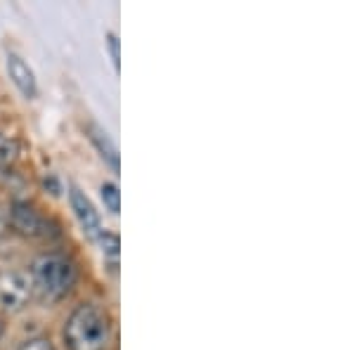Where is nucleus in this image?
Wrapping results in <instances>:
<instances>
[{"label":"nucleus","instance_id":"13","mask_svg":"<svg viewBox=\"0 0 355 350\" xmlns=\"http://www.w3.org/2000/svg\"><path fill=\"white\" fill-rule=\"evenodd\" d=\"M8 225H10V222H8V211H5L3 206H0V234H3L5 229H8Z\"/></svg>","mask_w":355,"mask_h":350},{"label":"nucleus","instance_id":"14","mask_svg":"<svg viewBox=\"0 0 355 350\" xmlns=\"http://www.w3.org/2000/svg\"><path fill=\"white\" fill-rule=\"evenodd\" d=\"M3 334H5V322L0 320V338H3Z\"/></svg>","mask_w":355,"mask_h":350},{"label":"nucleus","instance_id":"8","mask_svg":"<svg viewBox=\"0 0 355 350\" xmlns=\"http://www.w3.org/2000/svg\"><path fill=\"white\" fill-rule=\"evenodd\" d=\"M97 242H100V249H102V256H105L107 265H110L112 272H116L119 256H121V239H119V234L102 232L100 237H97Z\"/></svg>","mask_w":355,"mask_h":350},{"label":"nucleus","instance_id":"7","mask_svg":"<svg viewBox=\"0 0 355 350\" xmlns=\"http://www.w3.org/2000/svg\"><path fill=\"white\" fill-rule=\"evenodd\" d=\"M85 133H88L90 142L95 145V149L100 152L102 161H105L114 173H119V149L116 145L112 142V137L105 133V130L100 128L97 123H88V128H85Z\"/></svg>","mask_w":355,"mask_h":350},{"label":"nucleus","instance_id":"3","mask_svg":"<svg viewBox=\"0 0 355 350\" xmlns=\"http://www.w3.org/2000/svg\"><path fill=\"white\" fill-rule=\"evenodd\" d=\"M33 296L31 277L24 270H0V313H21Z\"/></svg>","mask_w":355,"mask_h":350},{"label":"nucleus","instance_id":"1","mask_svg":"<svg viewBox=\"0 0 355 350\" xmlns=\"http://www.w3.org/2000/svg\"><path fill=\"white\" fill-rule=\"evenodd\" d=\"M112 338V320L105 308L83 303L69 315L64 343L69 350H107Z\"/></svg>","mask_w":355,"mask_h":350},{"label":"nucleus","instance_id":"2","mask_svg":"<svg viewBox=\"0 0 355 350\" xmlns=\"http://www.w3.org/2000/svg\"><path fill=\"white\" fill-rule=\"evenodd\" d=\"M33 291L45 303H60L76 286V265L62 254H41L28 270Z\"/></svg>","mask_w":355,"mask_h":350},{"label":"nucleus","instance_id":"11","mask_svg":"<svg viewBox=\"0 0 355 350\" xmlns=\"http://www.w3.org/2000/svg\"><path fill=\"white\" fill-rule=\"evenodd\" d=\"M107 48H110L114 69L119 71V69H121V45H119V36H116V33H107Z\"/></svg>","mask_w":355,"mask_h":350},{"label":"nucleus","instance_id":"9","mask_svg":"<svg viewBox=\"0 0 355 350\" xmlns=\"http://www.w3.org/2000/svg\"><path fill=\"white\" fill-rule=\"evenodd\" d=\"M100 197H102V204L107 206L110 213L116 216L119 211H121V192H119V187L114 185V182H102Z\"/></svg>","mask_w":355,"mask_h":350},{"label":"nucleus","instance_id":"6","mask_svg":"<svg viewBox=\"0 0 355 350\" xmlns=\"http://www.w3.org/2000/svg\"><path fill=\"white\" fill-rule=\"evenodd\" d=\"M8 73H10V78H12V83L17 85V90H19L26 100H33V97H36V93H38L36 76H33L31 67H28L19 55H15V53L8 55Z\"/></svg>","mask_w":355,"mask_h":350},{"label":"nucleus","instance_id":"4","mask_svg":"<svg viewBox=\"0 0 355 350\" xmlns=\"http://www.w3.org/2000/svg\"><path fill=\"white\" fill-rule=\"evenodd\" d=\"M8 222L21 237H45L48 234V218L41 216V211H36L31 204L26 202H15L8 211Z\"/></svg>","mask_w":355,"mask_h":350},{"label":"nucleus","instance_id":"5","mask_svg":"<svg viewBox=\"0 0 355 350\" xmlns=\"http://www.w3.org/2000/svg\"><path fill=\"white\" fill-rule=\"evenodd\" d=\"M69 202H71L73 216H76L78 225H81L83 234L88 239H97L102 234V225H100V216H97L93 202L85 197V192H81L76 185L69 187Z\"/></svg>","mask_w":355,"mask_h":350},{"label":"nucleus","instance_id":"12","mask_svg":"<svg viewBox=\"0 0 355 350\" xmlns=\"http://www.w3.org/2000/svg\"><path fill=\"white\" fill-rule=\"evenodd\" d=\"M19 350H55V346L50 343V338L36 336V338H28L26 343H21Z\"/></svg>","mask_w":355,"mask_h":350},{"label":"nucleus","instance_id":"10","mask_svg":"<svg viewBox=\"0 0 355 350\" xmlns=\"http://www.w3.org/2000/svg\"><path fill=\"white\" fill-rule=\"evenodd\" d=\"M17 157H19V145H17V140L0 133V168L12 166L17 161Z\"/></svg>","mask_w":355,"mask_h":350}]
</instances>
